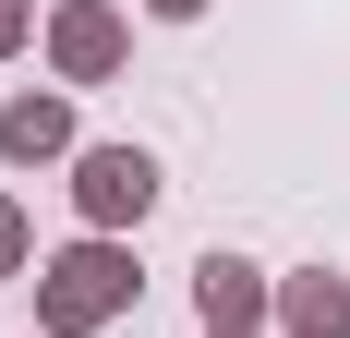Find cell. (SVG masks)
I'll return each mask as SVG.
<instances>
[{
  "label": "cell",
  "mask_w": 350,
  "mask_h": 338,
  "mask_svg": "<svg viewBox=\"0 0 350 338\" xmlns=\"http://www.w3.org/2000/svg\"><path fill=\"white\" fill-rule=\"evenodd\" d=\"M121 302H133V266H121V254H109V242H72V254H61V266H49V278H36V314H49V326H109V314H121Z\"/></svg>",
  "instance_id": "obj_1"
},
{
  "label": "cell",
  "mask_w": 350,
  "mask_h": 338,
  "mask_svg": "<svg viewBox=\"0 0 350 338\" xmlns=\"http://www.w3.org/2000/svg\"><path fill=\"white\" fill-rule=\"evenodd\" d=\"M72 194H85V218H97V230H133L145 205H157V157H145V145H85Z\"/></svg>",
  "instance_id": "obj_2"
},
{
  "label": "cell",
  "mask_w": 350,
  "mask_h": 338,
  "mask_svg": "<svg viewBox=\"0 0 350 338\" xmlns=\"http://www.w3.org/2000/svg\"><path fill=\"white\" fill-rule=\"evenodd\" d=\"M49 49H61V73H72V85H97V73L121 61V12H97V0H72L61 25H49Z\"/></svg>",
  "instance_id": "obj_3"
},
{
  "label": "cell",
  "mask_w": 350,
  "mask_h": 338,
  "mask_svg": "<svg viewBox=\"0 0 350 338\" xmlns=\"http://www.w3.org/2000/svg\"><path fill=\"white\" fill-rule=\"evenodd\" d=\"M193 290H206V326H254V314H266V278H254L242 254H206Z\"/></svg>",
  "instance_id": "obj_4"
},
{
  "label": "cell",
  "mask_w": 350,
  "mask_h": 338,
  "mask_svg": "<svg viewBox=\"0 0 350 338\" xmlns=\"http://www.w3.org/2000/svg\"><path fill=\"white\" fill-rule=\"evenodd\" d=\"M0 145H12V157H61L72 145V97H12L0 109Z\"/></svg>",
  "instance_id": "obj_5"
},
{
  "label": "cell",
  "mask_w": 350,
  "mask_h": 338,
  "mask_svg": "<svg viewBox=\"0 0 350 338\" xmlns=\"http://www.w3.org/2000/svg\"><path fill=\"white\" fill-rule=\"evenodd\" d=\"M290 338H350V278H290Z\"/></svg>",
  "instance_id": "obj_6"
},
{
  "label": "cell",
  "mask_w": 350,
  "mask_h": 338,
  "mask_svg": "<svg viewBox=\"0 0 350 338\" xmlns=\"http://www.w3.org/2000/svg\"><path fill=\"white\" fill-rule=\"evenodd\" d=\"M25 266V218H12V205H0V278Z\"/></svg>",
  "instance_id": "obj_7"
},
{
  "label": "cell",
  "mask_w": 350,
  "mask_h": 338,
  "mask_svg": "<svg viewBox=\"0 0 350 338\" xmlns=\"http://www.w3.org/2000/svg\"><path fill=\"white\" fill-rule=\"evenodd\" d=\"M0 49H25V0H0Z\"/></svg>",
  "instance_id": "obj_8"
},
{
  "label": "cell",
  "mask_w": 350,
  "mask_h": 338,
  "mask_svg": "<svg viewBox=\"0 0 350 338\" xmlns=\"http://www.w3.org/2000/svg\"><path fill=\"white\" fill-rule=\"evenodd\" d=\"M157 12H206V0H157Z\"/></svg>",
  "instance_id": "obj_9"
},
{
  "label": "cell",
  "mask_w": 350,
  "mask_h": 338,
  "mask_svg": "<svg viewBox=\"0 0 350 338\" xmlns=\"http://www.w3.org/2000/svg\"><path fill=\"white\" fill-rule=\"evenodd\" d=\"M217 338H254V326H217Z\"/></svg>",
  "instance_id": "obj_10"
}]
</instances>
